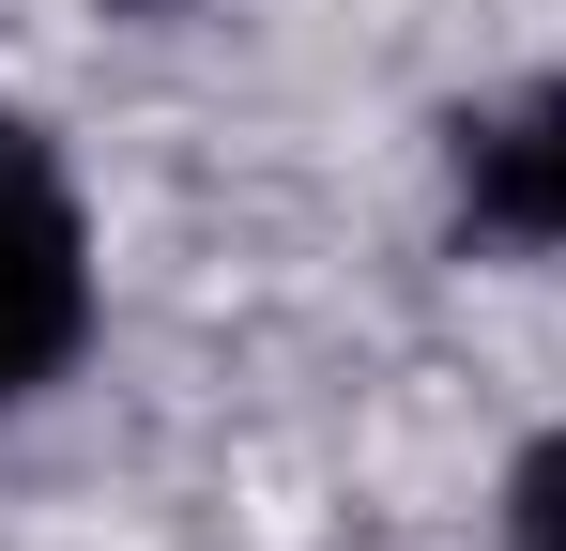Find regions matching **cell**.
<instances>
[{
	"mask_svg": "<svg viewBox=\"0 0 566 551\" xmlns=\"http://www.w3.org/2000/svg\"><path fill=\"white\" fill-rule=\"evenodd\" d=\"M505 551H566V414L521 445V475H505Z\"/></svg>",
	"mask_w": 566,
	"mask_h": 551,
	"instance_id": "cell-3",
	"label": "cell"
},
{
	"mask_svg": "<svg viewBox=\"0 0 566 551\" xmlns=\"http://www.w3.org/2000/svg\"><path fill=\"white\" fill-rule=\"evenodd\" d=\"M93 337V215L31 107H0V414L46 398Z\"/></svg>",
	"mask_w": 566,
	"mask_h": 551,
	"instance_id": "cell-1",
	"label": "cell"
},
{
	"mask_svg": "<svg viewBox=\"0 0 566 551\" xmlns=\"http://www.w3.org/2000/svg\"><path fill=\"white\" fill-rule=\"evenodd\" d=\"M444 169H460V230L474 246H566V77L474 107L444 138Z\"/></svg>",
	"mask_w": 566,
	"mask_h": 551,
	"instance_id": "cell-2",
	"label": "cell"
}]
</instances>
